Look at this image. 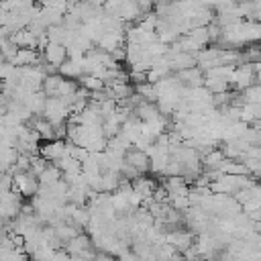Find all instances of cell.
I'll return each mask as SVG.
<instances>
[{
  "label": "cell",
  "mask_w": 261,
  "mask_h": 261,
  "mask_svg": "<svg viewBox=\"0 0 261 261\" xmlns=\"http://www.w3.org/2000/svg\"><path fill=\"white\" fill-rule=\"evenodd\" d=\"M257 82V73H255V65L249 61H243L234 67V73L230 77V88L234 92H245L247 88H251Z\"/></svg>",
  "instance_id": "7a4b0ae2"
},
{
  "label": "cell",
  "mask_w": 261,
  "mask_h": 261,
  "mask_svg": "<svg viewBox=\"0 0 261 261\" xmlns=\"http://www.w3.org/2000/svg\"><path fill=\"white\" fill-rule=\"evenodd\" d=\"M84 61H86V57L84 59H73V57H67L61 65H59V73L61 75H65V77H71V80H80L84 73H86V69H84Z\"/></svg>",
  "instance_id": "52a82bcc"
},
{
  "label": "cell",
  "mask_w": 261,
  "mask_h": 261,
  "mask_svg": "<svg viewBox=\"0 0 261 261\" xmlns=\"http://www.w3.org/2000/svg\"><path fill=\"white\" fill-rule=\"evenodd\" d=\"M124 161H126L128 165H133L139 173H147V171H151V157H149V153H147L145 149L135 147V145L126 151Z\"/></svg>",
  "instance_id": "8992f818"
},
{
  "label": "cell",
  "mask_w": 261,
  "mask_h": 261,
  "mask_svg": "<svg viewBox=\"0 0 261 261\" xmlns=\"http://www.w3.org/2000/svg\"><path fill=\"white\" fill-rule=\"evenodd\" d=\"M22 196L16 190L10 192H2V202H0V214L4 222H10L12 218H16L22 210Z\"/></svg>",
  "instance_id": "3957f363"
},
{
  "label": "cell",
  "mask_w": 261,
  "mask_h": 261,
  "mask_svg": "<svg viewBox=\"0 0 261 261\" xmlns=\"http://www.w3.org/2000/svg\"><path fill=\"white\" fill-rule=\"evenodd\" d=\"M41 53H43L45 63L51 65V67H55V69H59V65L69 57L67 45H63V43H53V41H49L47 47H45Z\"/></svg>",
  "instance_id": "5b68a950"
},
{
  "label": "cell",
  "mask_w": 261,
  "mask_h": 261,
  "mask_svg": "<svg viewBox=\"0 0 261 261\" xmlns=\"http://www.w3.org/2000/svg\"><path fill=\"white\" fill-rule=\"evenodd\" d=\"M116 14H118L124 22H139V18H141L145 12L141 10V6H139L137 0H126V2H122V4L118 6Z\"/></svg>",
  "instance_id": "ba28073f"
},
{
  "label": "cell",
  "mask_w": 261,
  "mask_h": 261,
  "mask_svg": "<svg viewBox=\"0 0 261 261\" xmlns=\"http://www.w3.org/2000/svg\"><path fill=\"white\" fill-rule=\"evenodd\" d=\"M39 153H41L47 161L55 163V161H59L61 157L69 155V141H65V139H51V141H43V143H41Z\"/></svg>",
  "instance_id": "277c9868"
},
{
  "label": "cell",
  "mask_w": 261,
  "mask_h": 261,
  "mask_svg": "<svg viewBox=\"0 0 261 261\" xmlns=\"http://www.w3.org/2000/svg\"><path fill=\"white\" fill-rule=\"evenodd\" d=\"M12 179H14V190H16L22 198H33V196H37V192H39V188H41L39 175H37L33 169L14 171V173H12Z\"/></svg>",
  "instance_id": "6da1fadb"
},
{
  "label": "cell",
  "mask_w": 261,
  "mask_h": 261,
  "mask_svg": "<svg viewBox=\"0 0 261 261\" xmlns=\"http://www.w3.org/2000/svg\"><path fill=\"white\" fill-rule=\"evenodd\" d=\"M59 179H63V171H61L55 163H51V161H49V165L39 173L41 186H51V184H55V181H59Z\"/></svg>",
  "instance_id": "9c48e42d"
}]
</instances>
